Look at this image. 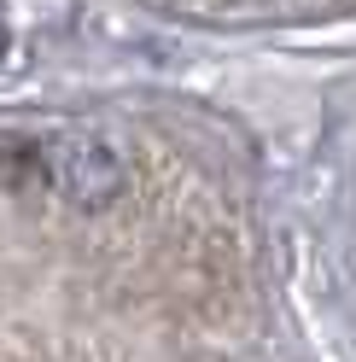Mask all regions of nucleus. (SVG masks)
<instances>
[]
</instances>
